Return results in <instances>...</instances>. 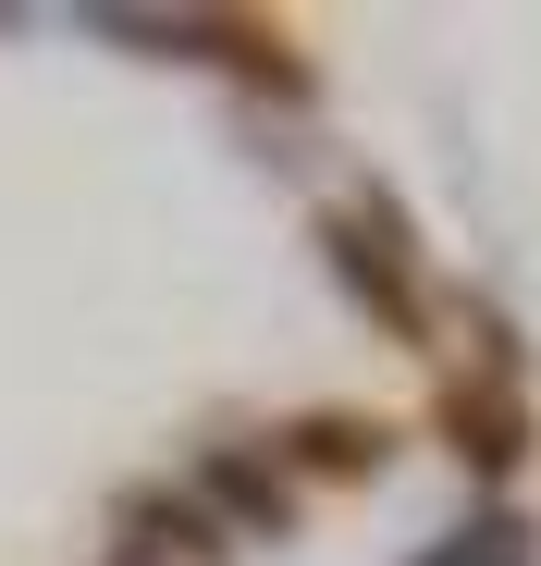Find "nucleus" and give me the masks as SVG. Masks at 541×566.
I'll list each match as a JSON object with an SVG mask.
<instances>
[{"label": "nucleus", "instance_id": "nucleus-3", "mask_svg": "<svg viewBox=\"0 0 541 566\" xmlns=\"http://www.w3.org/2000/svg\"><path fill=\"white\" fill-rule=\"evenodd\" d=\"M443 431H456V455H480V468H517V455H529L517 382H456V395H443Z\"/></svg>", "mask_w": 541, "mask_h": 566}, {"label": "nucleus", "instance_id": "nucleus-2", "mask_svg": "<svg viewBox=\"0 0 541 566\" xmlns=\"http://www.w3.org/2000/svg\"><path fill=\"white\" fill-rule=\"evenodd\" d=\"M99 38H124V50H160V62H246V74H270V86H308L296 62H284V38L270 25H234V13H86Z\"/></svg>", "mask_w": 541, "mask_h": 566}, {"label": "nucleus", "instance_id": "nucleus-7", "mask_svg": "<svg viewBox=\"0 0 541 566\" xmlns=\"http://www.w3.org/2000/svg\"><path fill=\"white\" fill-rule=\"evenodd\" d=\"M418 566H529V517H517V505H480L456 542H431Z\"/></svg>", "mask_w": 541, "mask_h": 566}, {"label": "nucleus", "instance_id": "nucleus-5", "mask_svg": "<svg viewBox=\"0 0 541 566\" xmlns=\"http://www.w3.org/2000/svg\"><path fill=\"white\" fill-rule=\"evenodd\" d=\"M296 455H308V468H332V481H357V468H382V455H394V431H382V419L320 407V419H296Z\"/></svg>", "mask_w": 541, "mask_h": 566}, {"label": "nucleus", "instance_id": "nucleus-6", "mask_svg": "<svg viewBox=\"0 0 541 566\" xmlns=\"http://www.w3.org/2000/svg\"><path fill=\"white\" fill-rule=\"evenodd\" d=\"M124 530H136V554H222L210 505H185V493H136V505H124Z\"/></svg>", "mask_w": 541, "mask_h": 566}, {"label": "nucleus", "instance_id": "nucleus-1", "mask_svg": "<svg viewBox=\"0 0 541 566\" xmlns=\"http://www.w3.org/2000/svg\"><path fill=\"white\" fill-rule=\"evenodd\" d=\"M320 247H332V271H344V296L357 308H382V333H431V308H418V271H406V222H394V198H357V210H332L320 222Z\"/></svg>", "mask_w": 541, "mask_h": 566}, {"label": "nucleus", "instance_id": "nucleus-8", "mask_svg": "<svg viewBox=\"0 0 541 566\" xmlns=\"http://www.w3.org/2000/svg\"><path fill=\"white\" fill-rule=\"evenodd\" d=\"M124 566H136V554H124Z\"/></svg>", "mask_w": 541, "mask_h": 566}, {"label": "nucleus", "instance_id": "nucleus-4", "mask_svg": "<svg viewBox=\"0 0 541 566\" xmlns=\"http://www.w3.org/2000/svg\"><path fill=\"white\" fill-rule=\"evenodd\" d=\"M198 493H210V505H222V517H234L246 542H284V530H296V493H284V481H270V468H258V455H234V443H222V455L198 468Z\"/></svg>", "mask_w": 541, "mask_h": 566}]
</instances>
